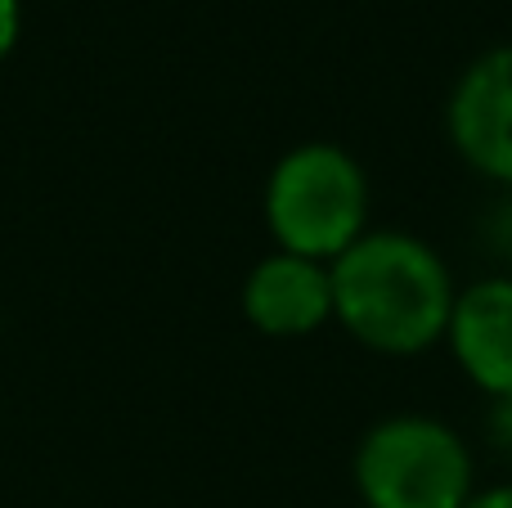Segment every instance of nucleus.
Here are the masks:
<instances>
[{
	"mask_svg": "<svg viewBox=\"0 0 512 508\" xmlns=\"http://www.w3.org/2000/svg\"><path fill=\"white\" fill-rule=\"evenodd\" d=\"M243 315L270 338H306L333 315V279L324 261L274 252L243 284Z\"/></svg>",
	"mask_w": 512,
	"mask_h": 508,
	"instance_id": "obj_5",
	"label": "nucleus"
},
{
	"mask_svg": "<svg viewBox=\"0 0 512 508\" xmlns=\"http://www.w3.org/2000/svg\"><path fill=\"white\" fill-rule=\"evenodd\" d=\"M18 32H23V5L18 0H0V63L18 45Z\"/></svg>",
	"mask_w": 512,
	"mask_h": 508,
	"instance_id": "obj_7",
	"label": "nucleus"
},
{
	"mask_svg": "<svg viewBox=\"0 0 512 508\" xmlns=\"http://www.w3.org/2000/svg\"><path fill=\"white\" fill-rule=\"evenodd\" d=\"M328 279L342 329L382 356H418L450 329V270L414 234H360L342 257L328 261Z\"/></svg>",
	"mask_w": 512,
	"mask_h": 508,
	"instance_id": "obj_1",
	"label": "nucleus"
},
{
	"mask_svg": "<svg viewBox=\"0 0 512 508\" xmlns=\"http://www.w3.org/2000/svg\"><path fill=\"white\" fill-rule=\"evenodd\" d=\"M450 140L472 171L512 185V45L481 54L450 95Z\"/></svg>",
	"mask_w": 512,
	"mask_h": 508,
	"instance_id": "obj_4",
	"label": "nucleus"
},
{
	"mask_svg": "<svg viewBox=\"0 0 512 508\" xmlns=\"http://www.w3.org/2000/svg\"><path fill=\"white\" fill-rule=\"evenodd\" d=\"M355 486L369 508H463L472 500V450L441 419L400 414L364 432Z\"/></svg>",
	"mask_w": 512,
	"mask_h": 508,
	"instance_id": "obj_3",
	"label": "nucleus"
},
{
	"mask_svg": "<svg viewBox=\"0 0 512 508\" xmlns=\"http://www.w3.org/2000/svg\"><path fill=\"white\" fill-rule=\"evenodd\" d=\"M508 203H512V198H508Z\"/></svg>",
	"mask_w": 512,
	"mask_h": 508,
	"instance_id": "obj_9",
	"label": "nucleus"
},
{
	"mask_svg": "<svg viewBox=\"0 0 512 508\" xmlns=\"http://www.w3.org/2000/svg\"><path fill=\"white\" fill-rule=\"evenodd\" d=\"M450 347L481 392L512 401V279H481L454 297Z\"/></svg>",
	"mask_w": 512,
	"mask_h": 508,
	"instance_id": "obj_6",
	"label": "nucleus"
},
{
	"mask_svg": "<svg viewBox=\"0 0 512 508\" xmlns=\"http://www.w3.org/2000/svg\"><path fill=\"white\" fill-rule=\"evenodd\" d=\"M369 180L337 144H297L283 153L265 185V221L279 252L337 261L364 234Z\"/></svg>",
	"mask_w": 512,
	"mask_h": 508,
	"instance_id": "obj_2",
	"label": "nucleus"
},
{
	"mask_svg": "<svg viewBox=\"0 0 512 508\" xmlns=\"http://www.w3.org/2000/svg\"><path fill=\"white\" fill-rule=\"evenodd\" d=\"M463 508H512V486H490V491H477Z\"/></svg>",
	"mask_w": 512,
	"mask_h": 508,
	"instance_id": "obj_8",
	"label": "nucleus"
}]
</instances>
